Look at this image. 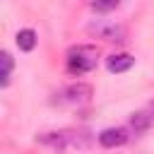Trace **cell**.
Segmentation results:
<instances>
[{"mask_svg": "<svg viewBox=\"0 0 154 154\" xmlns=\"http://www.w3.org/2000/svg\"><path fill=\"white\" fill-rule=\"evenodd\" d=\"M128 130L125 128H106L101 135H99V144L106 147V149H113V147H123L128 142Z\"/></svg>", "mask_w": 154, "mask_h": 154, "instance_id": "5b68a950", "label": "cell"}, {"mask_svg": "<svg viewBox=\"0 0 154 154\" xmlns=\"http://www.w3.org/2000/svg\"><path fill=\"white\" fill-rule=\"evenodd\" d=\"M0 60H2V72H0V77H2V79H0V84H2V87H7V84H10V75H12V65H14V63H12V55H10L7 51L0 55Z\"/></svg>", "mask_w": 154, "mask_h": 154, "instance_id": "9c48e42d", "label": "cell"}, {"mask_svg": "<svg viewBox=\"0 0 154 154\" xmlns=\"http://www.w3.org/2000/svg\"><path fill=\"white\" fill-rule=\"evenodd\" d=\"M14 41H17L19 51L29 53V51H34V48H36V31H34V29H19V31H17V36H14Z\"/></svg>", "mask_w": 154, "mask_h": 154, "instance_id": "52a82bcc", "label": "cell"}, {"mask_svg": "<svg viewBox=\"0 0 154 154\" xmlns=\"http://www.w3.org/2000/svg\"><path fill=\"white\" fill-rule=\"evenodd\" d=\"M132 65H135V58L128 55V53H116V55H108L106 58V67L111 72H128Z\"/></svg>", "mask_w": 154, "mask_h": 154, "instance_id": "8992f818", "label": "cell"}, {"mask_svg": "<svg viewBox=\"0 0 154 154\" xmlns=\"http://www.w3.org/2000/svg\"><path fill=\"white\" fill-rule=\"evenodd\" d=\"M36 142H41L51 149H84L91 144V137L84 130H53V132L38 135Z\"/></svg>", "mask_w": 154, "mask_h": 154, "instance_id": "6da1fadb", "label": "cell"}, {"mask_svg": "<svg viewBox=\"0 0 154 154\" xmlns=\"http://www.w3.org/2000/svg\"><path fill=\"white\" fill-rule=\"evenodd\" d=\"M118 2H120V0H91V7H94L96 12H111V10L118 7Z\"/></svg>", "mask_w": 154, "mask_h": 154, "instance_id": "30bf717a", "label": "cell"}, {"mask_svg": "<svg viewBox=\"0 0 154 154\" xmlns=\"http://www.w3.org/2000/svg\"><path fill=\"white\" fill-rule=\"evenodd\" d=\"M149 113H152V118H154V101L149 103Z\"/></svg>", "mask_w": 154, "mask_h": 154, "instance_id": "8fae6325", "label": "cell"}, {"mask_svg": "<svg viewBox=\"0 0 154 154\" xmlns=\"http://www.w3.org/2000/svg\"><path fill=\"white\" fill-rule=\"evenodd\" d=\"M152 113H144V111H137V113H132L130 116V128L135 130V132H144V130H149V125H152Z\"/></svg>", "mask_w": 154, "mask_h": 154, "instance_id": "ba28073f", "label": "cell"}, {"mask_svg": "<svg viewBox=\"0 0 154 154\" xmlns=\"http://www.w3.org/2000/svg\"><path fill=\"white\" fill-rule=\"evenodd\" d=\"M87 31L96 38H103V41H125V26L120 24H113V22H103V19H96L87 26Z\"/></svg>", "mask_w": 154, "mask_h": 154, "instance_id": "277c9868", "label": "cell"}, {"mask_svg": "<svg viewBox=\"0 0 154 154\" xmlns=\"http://www.w3.org/2000/svg\"><path fill=\"white\" fill-rule=\"evenodd\" d=\"M91 94H94L91 84H87V82H77V84L65 87V89H63L60 94H55V96H58V103H67V106H82V103H87V101L91 99Z\"/></svg>", "mask_w": 154, "mask_h": 154, "instance_id": "3957f363", "label": "cell"}, {"mask_svg": "<svg viewBox=\"0 0 154 154\" xmlns=\"http://www.w3.org/2000/svg\"><path fill=\"white\" fill-rule=\"evenodd\" d=\"M99 63V51L94 46H72L67 51V70L72 75H84Z\"/></svg>", "mask_w": 154, "mask_h": 154, "instance_id": "7a4b0ae2", "label": "cell"}]
</instances>
